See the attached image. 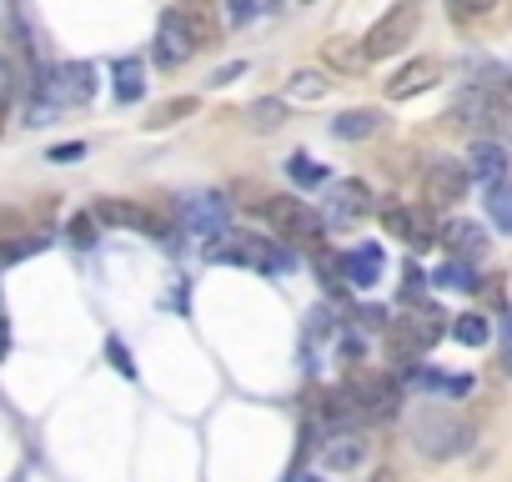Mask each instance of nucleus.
Here are the masks:
<instances>
[{"label": "nucleus", "instance_id": "nucleus-1", "mask_svg": "<svg viewBox=\"0 0 512 482\" xmlns=\"http://www.w3.org/2000/svg\"><path fill=\"white\" fill-rule=\"evenodd\" d=\"M452 121L477 131V136H492V141H512V101L497 96L492 86H467L457 101H452Z\"/></svg>", "mask_w": 512, "mask_h": 482}, {"label": "nucleus", "instance_id": "nucleus-2", "mask_svg": "<svg viewBox=\"0 0 512 482\" xmlns=\"http://www.w3.org/2000/svg\"><path fill=\"white\" fill-rule=\"evenodd\" d=\"M407 432H412V442H417L422 457H457V452L472 447V422H462V417H452L442 407H422L407 422Z\"/></svg>", "mask_w": 512, "mask_h": 482}, {"label": "nucleus", "instance_id": "nucleus-3", "mask_svg": "<svg viewBox=\"0 0 512 482\" xmlns=\"http://www.w3.org/2000/svg\"><path fill=\"white\" fill-rule=\"evenodd\" d=\"M176 216H181V231H186L191 241H201L206 252H216L221 241L231 236V206H226V196H216V191L186 196Z\"/></svg>", "mask_w": 512, "mask_h": 482}, {"label": "nucleus", "instance_id": "nucleus-4", "mask_svg": "<svg viewBox=\"0 0 512 482\" xmlns=\"http://www.w3.org/2000/svg\"><path fill=\"white\" fill-rule=\"evenodd\" d=\"M417 21H422V11H417V0H397V6L362 36V46H367V61H387V56H397L412 36H417Z\"/></svg>", "mask_w": 512, "mask_h": 482}, {"label": "nucleus", "instance_id": "nucleus-5", "mask_svg": "<svg viewBox=\"0 0 512 482\" xmlns=\"http://www.w3.org/2000/svg\"><path fill=\"white\" fill-rule=\"evenodd\" d=\"M442 322H447V317H437L432 307H417L412 317H402V322H387V352H392L397 362H412L417 352L437 347V337H442Z\"/></svg>", "mask_w": 512, "mask_h": 482}, {"label": "nucleus", "instance_id": "nucleus-6", "mask_svg": "<svg viewBox=\"0 0 512 482\" xmlns=\"http://www.w3.org/2000/svg\"><path fill=\"white\" fill-rule=\"evenodd\" d=\"M347 392H352L362 422H387V417H397V407H402V382H397V377H382V372H357V377L347 382Z\"/></svg>", "mask_w": 512, "mask_h": 482}, {"label": "nucleus", "instance_id": "nucleus-7", "mask_svg": "<svg viewBox=\"0 0 512 482\" xmlns=\"http://www.w3.org/2000/svg\"><path fill=\"white\" fill-rule=\"evenodd\" d=\"M36 86H41L46 101H56V106H86V101L96 96V66H91V61H66V66H56V71H41Z\"/></svg>", "mask_w": 512, "mask_h": 482}, {"label": "nucleus", "instance_id": "nucleus-8", "mask_svg": "<svg viewBox=\"0 0 512 482\" xmlns=\"http://www.w3.org/2000/svg\"><path fill=\"white\" fill-rule=\"evenodd\" d=\"M267 216H272V226L282 231V241H322V236H327V216H322L317 206L297 201V196H277V201L267 206Z\"/></svg>", "mask_w": 512, "mask_h": 482}, {"label": "nucleus", "instance_id": "nucleus-9", "mask_svg": "<svg viewBox=\"0 0 512 482\" xmlns=\"http://www.w3.org/2000/svg\"><path fill=\"white\" fill-rule=\"evenodd\" d=\"M372 206V191L362 176H342V181H327V196H322V216H327V231L332 226H352L362 221Z\"/></svg>", "mask_w": 512, "mask_h": 482}, {"label": "nucleus", "instance_id": "nucleus-10", "mask_svg": "<svg viewBox=\"0 0 512 482\" xmlns=\"http://www.w3.org/2000/svg\"><path fill=\"white\" fill-rule=\"evenodd\" d=\"M467 186H472V176H467V166L462 161H432L427 171H422V201L432 206V211H447V206H457L462 196H467Z\"/></svg>", "mask_w": 512, "mask_h": 482}, {"label": "nucleus", "instance_id": "nucleus-11", "mask_svg": "<svg viewBox=\"0 0 512 482\" xmlns=\"http://www.w3.org/2000/svg\"><path fill=\"white\" fill-rule=\"evenodd\" d=\"M382 226L392 241H407L412 252H427L437 247V221H432V206L417 211V206H382Z\"/></svg>", "mask_w": 512, "mask_h": 482}, {"label": "nucleus", "instance_id": "nucleus-12", "mask_svg": "<svg viewBox=\"0 0 512 482\" xmlns=\"http://www.w3.org/2000/svg\"><path fill=\"white\" fill-rule=\"evenodd\" d=\"M196 51H201V46H196L186 16H181L176 6L161 11V21H156V61H161V66H181V61H191Z\"/></svg>", "mask_w": 512, "mask_h": 482}, {"label": "nucleus", "instance_id": "nucleus-13", "mask_svg": "<svg viewBox=\"0 0 512 482\" xmlns=\"http://www.w3.org/2000/svg\"><path fill=\"white\" fill-rule=\"evenodd\" d=\"M96 221L121 226V231H141V236H166V221H161L151 206H141V201H121V196L96 201Z\"/></svg>", "mask_w": 512, "mask_h": 482}, {"label": "nucleus", "instance_id": "nucleus-14", "mask_svg": "<svg viewBox=\"0 0 512 482\" xmlns=\"http://www.w3.org/2000/svg\"><path fill=\"white\" fill-rule=\"evenodd\" d=\"M437 81H442V61H437V56H417V61H407V66L387 81V101H412V96L432 91Z\"/></svg>", "mask_w": 512, "mask_h": 482}, {"label": "nucleus", "instance_id": "nucleus-15", "mask_svg": "<svg viewBox=\"0 0 512 482\" xmlns=\"http://www.w3.org/2000/svg\"><path fill=\"white\" fill-rule=\"evenodd\" d=\"M362 457H367V437L357 427H332L322 437V467L327 472H352V467H362Z\"/></svg>", "mask_w": 512, "mask_h": 482}, {"label": "nucleus", "instance_id": "nucleus-16", "mask_svg": "<svg viewBox=\"0 0 512 482\" xmlns=\"http://www.w3.org/2000/svg\"><path fill=\"white\" fill-rule=\"evenodd\" d=\"M337 277L347 282V287H357V292H372L377 282H382V247H352V252H342L337 257Z\"/></svg>", "mask_w": 512, "mask_h": 482}, {"label": "nucleus", "instance_id": "nucleus-17", "mask_svg": "<svg viewBox=\"0 0 512 482\" xmlns=\"http://www.w3.org/2000/svg\"><path fill=\"white\" fill-rule=\"evenodd\" d=\"M507 171H512L507 146H502V141H492V136H477V141H472V151H467V176H472V181H482V186H497V181H507Z\"/></svg>", "mask_w": 512, "mask_h": 482}, {"label": "nucleus", "instance_id": "nucleus-18", "mask_svg": "<svg viewBox=\"0 0 512 482\" xmlns=\"http://www.w3.org/2000/svg\"><path fill=\"white\" fill-rule=\"evenodd\" d=\"M437 241H442L452 257H462V262H477L487 252V231L477 221H442L437 226Z\"/></svg>", "mask_w": 512, "mask_h": 482}, {"label": "nucleus", "instance_id": "nucleus-19", "mask_svg": "<svg viewBox=\"0 0 512 482\" xmlns=\"http://www.w3.org/2000/svg\"><path fill=\"white\" fill-rule=\"evenodd\" d=\"M322 66H327V71H342V76H362L372 61H367V46H362V41L332 36V41H322Z\"/></svg>", "mask_w": 512, "mask_h": 482}, {"label": "nucleus", "instance_id": "nucleus-20", "mask_svg": "<svg viewBox=\"0 0 512 482\" xmlns=\"http://www.w3.org/2000/svg\"><path fill=\"white\" fill-rule=\"evenodd\" d=\"M111 96H116L121 106H136V101L146 96V66H141L136 56H121V61L111 66Z\"/></svg>", "mask_w": 512, "mask_h": 482}, {"label": "nucleus", "instance_id": "nucleus-21", "mask_svg": "<svg viewBox=\"0 0 512 482\" xmlns=\"http://www.w3.org/2000/svg\"><path fill=\"white\" fill-rule=\"evenodd\" d=\"M176 11L186 16V26H191V36H196V46H201V51L221 41V26H216V11H211V0H181Z\"/></svg>", "mask_w": 512, "mask_h": 482}, {"label": "nucleus", "instance_id": "nucleus-22", "mask_svg": "<svg viewBox=\"0 0 512 482\" xmlns=\"http://www.w3.org/2000/svg\"><path fill=\"white\" fill-rule=\"evenodd\" d=\"M382 131V111H342L337 121H332V136L337 141H367V136H377Z\"/></svg>", "mask_w": 512, "mask_h": 482}, {"label": "nucleus", "instance_id": "nucleus-23", "mask_svg": "<svg viewBox=\"0 0 512 482\" xmlns=\"http://www.w3.org/2000/svg\"><path fill=\"white\" fill-rule=\"evenodd\" d=\"M327 91H332L327 71H312V66H302V71H292V76H287V96H292V101H322Z\"/></svg>", "mask_w": 512, "mask_h": 482}, {"label": "nucleus", "instance_id": "nucleus-24", "mask_svg": "<svg viewBox=\"0 0 512 482\" xmlns=\"http://www.w3.org/2000/svg\"><path fill=\"white\" fill-rule=\"evenodd\" d=\"M282 121H287L282 96H262V101H251V106H246V126H251V131H277Z\"/></svg>", "mask_w": 512, "mask_h": 482}, {"label": "nucleus", "instance_id": "nucleus-25", "mask_svg": "<svg viewBox=\"0 0 512 482\" xmlns=\"http://www.w3.org/2000/svg\"><path fill=\"white\" fill-rule=\"evenodd\" d=\"M432 282L447 287V292H477V272H472V262H462V257L442 262V267L432 272Z\"/></svg>", "mask_w": 512, "mask_h": 482}, {"label": "nucleus", "instance_id": "nucleus-26", "mask_svg": "<svg viewBox=\"0 0 512 482\" xmlns=\"http://www.w3.org/2000/svg\"><path fill=\"white\" fill-rule=\"evenodd\" d=\"M452 337L462 347H487L492 342V322L482 312H462V317H452Z\"/></svg>", "mask_w": 512, "mask_h": 482}, {"label": "nucleus", "instance_id": "nucleus-27", "mask_svg": "<svg viewBox=\"0 0 512 482\" xmlns=\"http://www.w3.org/2000/svg\"><path fill=\"white\" fill-rule=\"evenodd\" d=\"M487 216H492V226H497V231H507V236H512V181L487 186Z\"/></svg>", "mask_w": 512, "mask_h": 482}, {"label": "nucleus", "instance_id": "nucleus-28", "mask_svg": "<svg viewBox=\"0 0 512 482\" xmlns=\"http://www.w3.org/2000/svg\"><path fill=\"white\" fill-rule=\"evenodd\" d=\"M46 247H51L46 236H11L6 247H0V267H16V262H26V257H36Z\"/></svg>", "mask_w": 512, "mask_h": 482}, {"label": "nucleus", "instance_id": "nucleus-29", "mask_svg": "<svg viewBox=\"0 0 512 482\" xmlns=\"http://www.w3.org/2000/svg\"><path fill=\"white\" fill-rule=\"evenodd\" d=\"M287 171H292V181H297V186H327V181H332V176H327V166H322V161H312L307 151H297V156L287 161Z\"/></svg>", "mask_w": 512, "mask_h": 482}, {"label": "nucleus", "instance_id": "nucleus-30", "mask_svg": "<svg viewBox=\"0 0 512 482\" xmlns=\"http://www.w3.org/2000/svg\"><path fill=\"white\" fill-rule=\"evenodd\" d=\"M66 236H71V247H81V252H91V247H96V216H71V226H66Z\"/></svg>", "mask_w": 512, "mask_h": 482}, {"label": "nucleus", "instance_id": "nucleus-31", "mask_svg": "<svg viewBox=\"0 0 512 482\" xmlns=\"http://www.w3.org/2000/svg\"><path fill=\"white\" fill-rule=\"evenodd\" d=\"M422 297H427L422 267H402V302H407V307H422Z\"/></svg>", "mask_w": 512, "mask_h": 482}, {"label": "nucleus", "instance_id": "nucleus-32", "mask_svg": "<svg viewBox=\"0 0 512 482\" xmlns=\"http://www.w3.org/2000/svg\"><path fill=\"white\" fill-rule=\"evenodd\" d=\"M196 111V101L191 96H176V101H166L156 116H151V126H171V121H181V116H191Z\"/></svg>", "mask_w": 512, "mask_h": 482}, {"label": "nucleus", "instance_id": "nucleus-33", "mask_svg": "<svg viewBox=\"0 0 512 482\" xmlns=\"http://www.w3.org/2000/svg\"><path fill=\"white\" fill-rule=\"evenodd\" d=\"M11 96H16V66H11L6 51H0V111L11 106Z\"/></svg>", "mask_w": 512, "mask_h": 482}, {"label": "nucleus", "instance_id": "nucleus-34", "mask_svg": "<svg viewBox=\"0 0 512 482\" xmlns=\"http://www.w3.org/2000/svg\"><path fill=\"white\" fill-rule=\"evenodd\" d=\"M46 161H56V166L86 161V141H66V146H51V151H46Z\"/></svg>", "mask_w": 512, "mask_h": 482}, {"label": "nucleus", "instance_id": "nucleus-35", "mask_svg": "<svg viewBox=\"0 0 512 482\" xmlns=\"http://www.w3.org/2000/svg\"><path fill=\"white\" fill-rule=\"evenodd\" d=\"M497 0H452V21H472V16H487Z\"/></svg>", "mask_w": 512, "mask_h": 482}, {"label": "nucleus", "instance_id": "nucleus-36", "mask_svg": "<svg viewBox=\"0 0 512 482\" xmlns=\"http://www.w3.org/2000/svg\"><path fill=\"white\" fill-rule=\"evenodd\" d=\"M106 357H111V367H116L121 377H136V362H131V352H126V347H121L116 337L106 342Z\"/></svg>", "mask_w": 512, "mask_h": 482}, {"label": "nucleus", "instance_id": "nucleus-37", "mask_svg": "<svg viewBox=\"0 0 512 482\" xmlns=\"http://www.w3.org/2000/svg\"><path fill=\"white\" fill-rule=\"evenodd\" d=\"M226 16H231L236 26H246V21L256 16V0H226Z\"/></svg>", "mask_w": 512, "mask_h": 482}, {"label": "nucleus", "instance_id": "nucleus-38", "mask_svg": "<svg viewBox=\"0 0 512 482\" xmlns=\"http://www.w3.org/2000/svg\"><path fill=\"white\" fill-rule=\"evenodd\" d=\"M236 76H246V61H231V66H221V71L211 76V86H231Z\"/></svg>", "mask_w": 512, "mask_h": 482}, {"label": "nucleus", "instance_id": "nucleus-39", "mask_svg": "<svg viewBox=\"0 0 512 482\" xmlns=\"http://www.w3.org/2000/svg\"><path fill=\"white\" fill-rule=\"evenodd\" d=\"M357 327H387V312L382 307H362L357 312Z\"/></svg>", "mask_w": 512, "mask_h": 482}, {"label": "nucleus", "instance_id": "nucleus-40", "mask_svg": "<svg viewBox=\"0 0 512 482\" xmlns=\"http://www.w3.org/2000/svg\"><path fill=\"white\" fill-rule=\"evenodd\" d=\"M357 357H367V342L362 337H342V362H357Z\"/></svg>", "mask_w": 512, "mask_h": 482}, {"label": "nucleus", "instance_id": "nucleus-41", "mask_svg": "<svg viewBox=\"0 0 512 482\" xmlns=\"http://www.w3.org/2000/svg\"><path fill=\"white\" fill-rule=\"evenodd\" d=\"M502 372L512 377V317L502 322Z\"/></svg>", "mask_w": 512, "mask_h": 482}, {"label": "nucleus", "instance_id": "nucleus-42", "mask_svg": "<svg viewBox=\"0 0 512 482\" xmlns=\"http://www.w3.org/2000/svg\"><path fill=\"white\" fill-rule=\"evenodd\" d=\"M302 482H322V477H302Z\"/></svg>", "mask_w": 512, "mask_h": 482}]
</instances>
